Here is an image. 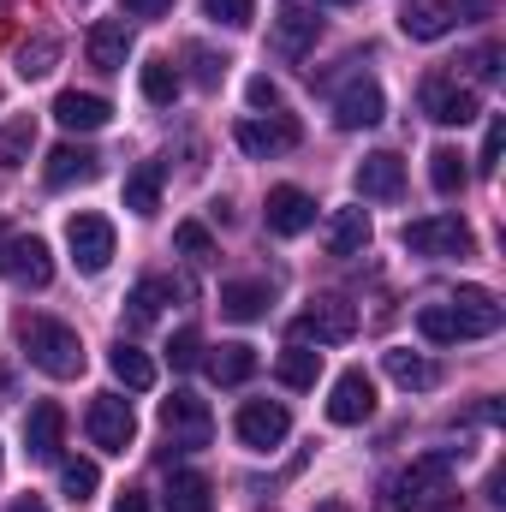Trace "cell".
I'll use <instances>...</instances> for the list:
<instances>
[{
    "label": "cell",
    "instance_id": "obj_1",
    "mask_svg": "<svg viewBox=\"0 0 506 512\" xmlns=\"http://www.w3.org/2000/svg\"><path fill=\"white\" fill-rule=\"evenodd\" d=\"M24 352H30V364H36L42 376H54V382L84 376V340H78V328H66V322H48V316L24 322Z\"/></svg>",
    "mask_w": 506,
    "mask_h": 512
},
{
    "label": "cell",
    "instance_id": "obj_2",
    "mask_svg": "<svg viewBox=\"0 0 506 512\" xmlns=\"http://www.w3.org/2000/svg\"><path fill=\"white\" fill-rule=\"evenodd\" d=\"M352 334H358V304H346V298H316L292 322V340H316V346H346Z\"/></svg>",
    "mask_w": 506,
    "mask_h": 512
},
{
    "label": "cell",
    "instance_id": "obj_3",
    "mask_svg": "<svg viewBox=\"0 0 506 512\" xmlns=\"http://www.w3.org/2000/svg\"><path fill=\"white\" fill-rule=\"evenodd\" d=\"M161 429H167V441L173 447H209L215 441V417H209V399H197V393H173V399H161Z\"/></svg>",
    "mask_w": 506,
    "mask_h": 512
},
{
    "label": "cell",
    "instance_id": "obj_4",
    "mask_svg": "<svg viewBox=\"0 0 506 512\" xmlns=\"http://www.w3.org/2000/svg\"><path fill=\"white\" fill-rule=\"evenodd\" d=\"M447 310H453V334L459 340H489V334H501V322H506L501 298L489 286H459L447 298Z\"/></svg>",
    "mask_w": 506,
    "mask_h": 512
},
{
    "label": "cell",
    "instance_id": "obj_5",
    "mask_svg": "<svg viewBox=\"0 0 506 512\" xmlns=\"http://www.w3.org/2000/svg\"><path fill=\"white\" fill-rule=\"evenodd\" d=\"M405 251H417V256H471L477 239H471V227H465L459 215H423V221L405 227Z\"/></svg>",
    "mask_w": 506,
    "mask_h": 512
},
{
    "label": "cell",
    "instance_id": "obj_6",
    "mask_svg": "<svg viewBox=\"0 0 506 512\" xmlns=\"http://www.w3.org/2000/svg\"><path fill=\"white\" fill-rule=\"evenodd\" d=\"M84 429H90V441H96L102 453H126L131 441H137V417H131V405L120 393H96Z\"/></svg>",
    "mask_w": 506,
    "mask_h": 512
},
{
    "label": "cell",
    "instance_id": "obj_7",
    "mask_svg": "<svg viewBox=\"0 0 506 512\" xmlns=\"http://www.w3.org/2000/svg\"><path fill=\"white\" fill-rule=\"evenodd\" d=\"M66 251H72V262H78L84 274H102V268L114 262V227H108L102 215H72V221H66Z\"/></svg>",
    "mask_w": 506,
    "mask_h": 512
},
{
    "label": "cell",
    "instance_id": "obj_8",
    "mask_svg": "<svg viewBox=\"0 0 506 512\" xmlns=\"http://www.w3.org/2000/svg\"><path fill=\"white\" fill-rule=\"evenodd\" d=\"M233 429H239V441L251 453H268V447H280L292 435V411L274 405V399H251V405H239V423Z\"/></svg>",
    "mask_w": 506,
    "mask_h": 512
},
{
    "label": "cell",
    "instance_id": "obj_9",
    "mask_svg": "<svg viewBox=\"0 0 506 512\" xmlns=\"http://www.w3.org/2000/svg\"><path fill=\"white\" fill-rule=\"evenodd\" d=\"M370 417H376V382L364 370H346L328 393V423L352 429V423H370Z\"/></svg>",
    "mask_w": 506,
    "mask_h": 512
},
{
    "label": "cell",
    "instance_id": "obj_10",
    "mask_svg": "<svg viewBox=\"0 0 506 512\" xmlns=\"http://www.w3.org/2000/svg\"><path fill=\"white\" fill-rule=\"evenodd\" d=\"M310 227H316V197L298 191V185H274V191H268V233L298 239V233H310Z\"/></svg>",
    "mask_w": 506,
    "mask_h": 512
},
{
    "label": "cell",
    "instance_id": "obj_11",
    "mask_svg": "<svg viewBox=\"0 0 506 512\" xmlns=\"http://www.w3.org/2000/svg\"><path fill=\"white\" fill-rule=\"evenodd\" d=\"M381 114H387V102H381V84H370V78H352V84L334 96V126L340 131L381 126Z\"/></svg>",
    "mask_w": 506,
    "mask_h": 512
},
{
    "label": "cell",
    "instance_id": "obj_12",
    "mask_svg": "<svg viewBox=\"0 0 506 512\" xmlns=\"http://www.w3.org/2000/svg\"><path fill=\"white\" fill-rule=\"evenodd\" d=\"M453 465H459V453H423V459H411V471L399 477V495L417 507V501H435V495H447V483H453Z\"/></svg>",
    "mask_w": 506,
    "mask_h": 512
},
{
    "label": "cell",
    "instance_id": "obj_13",
    "mask_svg": "<svg viewBox=\"0 0 506 512\" xmlns=\"http://www.w3.org/2000/svg\"><path fill=\"white\" fill-rule=\"evenodd\" d=\"M0 274H12V280H24V286H48V280H54V256H48V245H42L36 233H12Z\"/></svg>",
    "mask_w": 506,
    "mask_h": 512
},
{
    "label": "cell",
    "instance_id": "obj_14",
    "mask_svg": "<svg viewBox=\"0 0 506 512\" xmlns=\"http://www.w3.org/2000/svg\"><path fill=\"white\" fill-rule=\"evenodd\" d=\"M423 114H429L435 126H471V120H477V96L459 90V84H447V78H429V84H423Z\"/></svg>",
    "mask_w": 506,
    "mask_h": 512
},
{
    "label": "cell",
    "instance_id": "obj_15",
    "mask_svg": "<svg viewBox=\"0 0 506 512\" xmlns=\"http://www.w3.org/2000/svg\"><path fill=\"white\" fill-rule=\"evenodd\" d=\"M233 137H239V149H245V155L268 161V155H280V149H292V143H298V120H286V114H280V120H239Z\"/></svg>",
    "mask_w": 506,
    "mask_h": 512
},
{
    "label": "cell",
    "instance_id": "obj_16",
    "mask_svg": "<svg viewBox=\"0 0 506 512\" xmlns=\"http://www.w3.org/2000/svg\"><path fill=\"white\" fill-rule=\"evenodd\" d=\"M54 120L66 131H102L114 120V108H108V96H90V90H60L54 96Z\"/></svg>",
    "mask_w": 506,
    "mask_h": 512
},
{
    "label": "cell",
    "instance_id": "obj_17",
    "mask_svg": "<svg viewBox=\"0 0 506 512\" xmlns=\"http://www.w3.org/2000/svg\"><path fill=\"white\" fill-rule=\"evenodd\" d=\"M358 191H364V197H376V203H393V197L405 191V161H399V155H387V149L364 155V161H358Z\"/></svg>",
    "mask_w": 506,
    "mask_h": 512
},
{
    "label": "cell",
    "instance_id": "obj_18",
    "mask_svg": "<svg viewBox=\"0 0 506 512\" xmlns=\"http://www.w3.org/2000/svg\"><path fill=\"white\" fill-rule=\"evenodd\" d=\"M60 435H66V411L54 399H42L30 417H24V447L30 459H60Z\"/></svg>",
    "mask_w": 506,
    "mask_h": 512
},
{
    "label": "cell",
    "instance_id": "obj_19",
    "mask_svg": "<svg viewBox=\"0 0 506 512\" xmlns=\"http://www.w3.org/2000/svg\"><path fill=\"white\" fill-rule=\"evenodd\" d=\"M126 54H131V30L120 18H102L90 30V66L96 72H126Z\"/></svg>",
    "mask_w": 506,
    "mask_h": 512
},
{
    "label": "cell",
    "instance_id": "obj_20",
    "mask_svg": "<svg viewBox=\"0 0 506 512\" xmlns=\"http://www.w3.org/2000/svg\"><path fill=\"white\" fill-rule=\"evenodd\" d=\"M399 30H405L411 42H441V36L453 30V12H447V0H417V6L399 12Z\"/></svg>",
    "mask_w": 506,
    "mask_h": 512
},
{
    "label": "cell",
    "instance_id": "obj_21",
    "mask_svg": "<svg viewBox=\"0 0 506 512\" xmlns=\"http://www.w3.org/2000/svg\"><path fill=\"white\" fill-rule=\"evenodd\" d=\"M102 173V161L90 155V149H72V143H60L54 155H48V185L54 191H66V185H84V179H96Z\"/></svg>",
    "mask_w": 506,
    "mask_h": 512
},
{
    "label": "cell",
    "instance_id": "obj_22",
    "mask_svg": "<svg viewBox=\"0 0 506 512\" xmlns=\"http://www.w3.org/2000/svg\"><path fill=\"white\" fill-rule=\"evenodd\" d=\"M167 512H215V483L203 471H173L167 483Z\"/></svg>",
    "mask_w": 506,
    "mask_h": 512
},
{
    "label": "cell",
    "instance_id": "obj_23",
    "mask_svg": "<svg viewBox=\"0 0 506 512\" xmlns=\"http://www.w3.org/2000/svg\"><path fill=\"white\" fill-rule=\"evenodd\" d=\"M370 245V215L364 209H334L328 221V256H358Z\"/></svg>",
    "mask_w": 506,
    "mask_h": 512
},
{
    "label": "cell",
    "instance_id": "obj_24",
    "mask_svg": "<svg viewBox=\"0 0 506 512\" xmlns=\"http://www.w3.org/2000/svg\"><path fill=\"white\" fill-rule=\"evenodd\" d=\"M161 173H167L161 161H143V167L126 179V209H131V215H143V221H149V215L161 209Z\"/></svg>",
    "mask_w": 506,
    "mask_h": 512
},
{
    "label": "cell",
    "instance_id": "obj_25",
    "mask_svg": "<svg viewBox=\"0 0 506 512\" xmlns=\"http://www.w3.org/2000/svg\"><path fill=\"white\" fill-rule=\"evenodd\" d=\"M262 310H268V286H262V280H233V286H221V316L256 322Z\"/></svg>",
    "mask_w": 506,
    "mask_h": 512
},
{
    "label": "cell",
    "instance_id": "obj_26",
    "mask_svg": "<svg viewBox=\"0 0 506 512\" xmlns=\"http://www.w3.org/2000/svg\"><path fill=\"white\" fill-rule=\"evenodd\" d=\"M274 376L286 387H316V376H322V352H310L304 340H292L286 352H280V364H274Z\"/></svg>",
    "mask_w": 506,
    "mask_h": 512
},
{
    "label": "cell",
    "instance_id": "obj_27",
    "mask_svg": "<svg viewBox=\"0 0 506 512\" xmlns=\"http://www.w3.org/2000/svg\"><path fill=\"white\" fill-rule=\"evenodd\" d=\"M108 370H114V382H126L131 393H149V387H155V364H149L137 346H126V340L108 352Z\"/></svg>",
    "mask_w": 506,
    "mask_h": 512
},
{
    "label": "cell",
    "instance_id": "obj_28",
    "mask_svg": "<svg viewBox=\"0 0 506 512\" xmlns=\"http://www.w3.org/2000/svg\"><path fill=\"white\" fill-rule=\"evenodd\" d=\"M137 84H143V102L173 108V96H179V66H173V60H143V66H137Z\"/></svg>",
    "mask_w": 506,
    "mask_h": 512
},
{
    "label": "cell",
    "instance_id": "obj_29",
    "mask_svg": "<svg viewBox=\"0 0 506 512\" xmlns=\"http://www.w3.org/2000/svg\"><path fill=\"white\" fill-rule=\"evenodd\" d=\"M209 370H215V382L239 387L256 376V346H245V340H233V346H221L215 358H209Z\"/></svg>",
    "mask_w": 506,
    "mask_h": 512
},
{
    "label": "cell",
    "instance_id": "obj_30",
    "mask_svg": "<svg viewBox=\"0 0 506 512\" xmlns=\"http://www.w3.org/2000/svg\"><path fill=\"white\" fill-rule=\"evenodd\" d=\"M167 298H173V286H167V280H137V286H131V298H126V316L143 328V322H155V316H161V304H167Z\"/></svg>",
    "mask_w": 506,
    "mask_h": 512
},
{
    "label": "cell",
    "instance_id": "obj_31",
    "mask_svg": "<svg viewBox=\"0 0 506 512\" xmlns=\"http://www.w3.org/2000/svg\"><path fill=\"white\" fill-rule=\"evenodd\" d=\"M30 149H36V120H30V114H18L12 126L0 131V167H24V161H30Z\"/></svg>",
    "mask_w": 506,
    "mask_h": 512
},
{
    "label": "cell",
    "instance_id": "obj_32",
    "mask_svg": "<svg viewBox=\"0 0 506 512\" xmlns=\"http://www.w3.org/2000/svg\"><path fill=\"white\" fill-rule=\"evenodd\" d=\"M54 60H60V36H30L18 48V78H48Z\"/></svg>",
    "mask_w": 506,
    "mask_h": 512
},
{
    "label": "cell",
    "instance_id": "obj_33",
    "mask_svg": "<svg viewBox=\"0 0 506 512\" xmlns=\"http://www.w3.org/2000/svg\"><path fill=\"white\" fill-rule=\"evenodd\" d=\"M274 36H280V48H286V54H304V48L316 42V18H310L304 6H286V12H280V30H274Z\"/></svg>",
    "mask_w": 506,
    "mask_h": 512
},
{
    "label": "cell",
    "instance_id": "obj_34",
    "mask_svg": "<svg viewBox=\"0 0 506 512\" xmlns=\"http://www.w3.org/2000/svg\"><path fill=\"white\" fill-rule=\"evenodd\" d=\"M429 185H435L441 197L465 191V155H459V149H435V155H429Z\"/></svg>",
    "mask_w": 506,
    "mask_h": 512
},
{
    "label": "cell",
    "instance_id": "obj_35",
    "mask_svg": "<svg viewBox=\"0 0 506 512\" xmlns=\"http://www.w3.org/2000/svg\"><path fill=\"white\" fill-rule=\"evenodd\" d=\"M60 489H66L72 501H90V495L102 489V471H96V459H66V465H60Z\"/></svg>",
    "mask_w": 506,
    "mask_h": 512
},
{
    "label": "cell",
    "instance_id": "obj_36",
    "mask_svg": "<svg viewBox=\"0 0 506 512\" xmlns=\"http://www.w3.org/2000/svg\"><path fill=\"white\" fill-rule=\"evenodd\" d=\"M387 376L399 387H435V364L417 352H387Z\"/></svg>",
    "mask_w": 506,
    "mask_h": 512
},
{
    "label": "cell",
    "instance_id": "obj_37",
    "mask_svg": "<svg viewBox=\"0 0 506 512\" xmlns=\"http://www.w3.org/2000/svg\"><path fill=\"white\" fill-rule=\"evenodd\" d=\"M417 334H423L429 346H453V340H459V334H453V310H447V304H423V310H417Z\"/></svg>",
    "mask_w": 506,
    "mask_h": 512
},
{
    "label": "cell",
    "instance_id": "obj_38",
    "mask_svg": "<svg viewBox=\"0 0 506 512\" xmlns=\"http://www.w3.org/2000/svg\"><path fill=\"white\" fill-rule=\"evenodd\" d=\"M173 245H179V256H191V262H209V256H215L209 227H197V221H179V227H173Z\"/></svg>",
    "mask_w": 506,
    "mask_h": 512
},
{
    "label": "cell",
    "instance_id": "obj_39",
    "mask_svg": "<svg viewBox=\"0 0 506 512\" xmlns=\"http://www.w3.org/2000/svg\"><path fill=\"white\" fill-rule=\"evenodd\" d=\"M203 12L215 18V24H233V30H245L256 18V0H203Z\"/></svg>",
    "mask_w": 506,
    "mask_h": 512
},
{
    "label": "cell",
    "instance_id": "obj_40",
    "mask_svg": "<svg viewBox=\"0 0 506 512\" xmlns=\"http://www.w3.org/2000/svg\"><path fill=\"white\" fill-rule=\"evenodd\" d=\"M167 358H173V370H197V364H203V340H197V328H179L173 346H167Z\"/></svg>",
    "mask_w": 506,
    "mask_h": 512
},
{
    "label": "cell",
    "instance_id": "obj_41",
    "mask_svg": "<svg viewBox=\"0 0 506 512\" xmlns=\"http://www.w3.org/2000/svg\"><path fill=\"white\" fill-rule=\"evenodd\" d=\"M191 66H197V84H209V90L227 78V60H215L209 48H191Z\"/></svg>",
    "mask_w": 506,
    "mask_h": 512
},
{
    "label": "cell",
    "instance_id": "obj_42",
    "mask_svg": "<svg viewBox=\"0 0 506 512\" xmlns=\"http://www.w3.org/2000/svg\"><path fill=\"white\" fill-rule=\"evenodd\" d=\"M501 143H506V126L495 120L489 137H483V155H477V167H483V173H495V167H501Z\"/></svg>",
    "mask_w": 506,
    "mask_h": 512
},
{
    "label": "cell",
    "instance_id": "obj_43",
    "mask_svg": "<svg viewBox=\"0 0 506 512\" xmlns=\"http://www.w3.org/2000/svg\"><path fill=\"white\" fill-rule=\"evenodd\" d=\"M245 96H251V108H280V84L274 78H251Z\"/></svg>",
    "mask_w": 506,
    "mask_h": 512
},
{
    "label": "cell",
    "instance_id": "obj_44",
    "mask_svg": "<svg viewBox=\"0 0 506 512\" xmlns=\"http://www.w3.org/2000/svg\"><path fill=\"white\" fill-rule=\"evenodd\" d=\"M447 12H459V18H489L495 0H447Z\"/></svg>",
    "mask_w": 506,
    "mask_h": 512
},
{
    "label": "cell",
    "instance_id": "obj_45",
    "mask_svg": "<svg viewBox=\"0 0 506 512\" xmlns=\"http://www.w3.org/2000/svg\"><path fill=\"white\" fill-rule=\"evenodd\" d=\"M477 78H501V48H477Z\"/></svg>",
    "mask_w": 506,
    "mask_h": 512
},
{
    "label": "cell",
    "instance_id": "obj_46",
    "mask_svg": "<svg viewBox=\"0 0 506 512\" xmlns=\"http://www.w3.org/2000/svg\"><path fill=\"white\" fill-rule=\"evenodd\" d=\"M167 6H173V0H126V12H131V18H161Z\"/></svg>",
    "mask_w": 506,
    "mask_h": 512
},
{
    "label": "cell",
    "instance_id": "obj_47",
    "mask_svg": "<svg viewBox=\"0 0 506 512\" xmlns=\"http://www.w3.org/2000/svg\"><path fill=\"white\" fill-rule=\"evenodd\" d=\"M376 512H411V501L399 495V483H387V489H381V507Z\"/></svg>",
    "mask_w": 506,
    "mask_h": 512
},
{
    "label": "cell",
    "instance_id": "obj_48",
    "mask_svg": "<svg viewBox=\"0 0 506 512\" xmlns=\"http://www.w3.org/2000/svg\"><path fill=\"white\" fill-rule=\"evenodd\" d=\"M114 512H149V495H137V489H126V495L114 501Z\"/></svg>",
    "mask_w": 506,
    "mask_h": 512
},
{
    "label": "cell",
    "instance_id": "obj_49",
    "mask_svg": "<svg viewBox=\"0 0 506 512\" xmlns=\"http://www.w3.org/2000/svg\"><path fill=\"white\" fill-rule=\"evenodd\" d=\"M6 512H48V507H42L36 495H18V501H12V507H6Z\"/></svg>",
    "mask_w": 506,
    "mask_h": 512
},
{
    "label": "cell",
    "instance_id": "obj_50",
    "mask_svg": "<svg viewBox=\"0 0 506 512\" xmlns=\"http://www.w3.org/2000/svg\"><path fill=\"white\" fill-rule=\"evenodd\" d=\"M6 239H12V233H6V227H0V268H6Z\"/></svg>",
    "mask_w": 506,
    "mask_h": 512
},
{
    "label": "cell",
    "instance_id": "obj_51",
    "mask_svg": "<svg viewBox=\"0 0 506 512\" xmlns=\"http://www.w3.org/2000/svg\"><path fill=\"white\" fill-rule=\"evenodd\" d=\"M334 6H352V0H334Z\"/></svg>",
    "mask_w": 506,
    "mask_h": 512
}]
</instances>
